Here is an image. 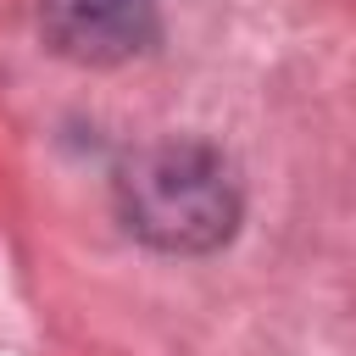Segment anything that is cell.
<instances>
[{
	"label": "cell",
	"mask_w": 356,
	"mask_h": 356,
	"mask_svg": "<svg viewBox=\"0 0 356 356\" xmlns=\"http://www.w3.org/2000/svg\"><path fill=\"white\" fill-rule=\"evenodd\" d=\"M44 33L72 61H122L156 39L150 0H44Z\"/></svg>",
	"instance_id": "7a4b0ae2"
},
{
	"label": "cell",
	"mask_w": 356,
	"mask_h": 356,
	"mask_svg": "<svg viewBox=\"0 0 356 356\" xmlns=\"http://www.w3.org/2000/svg\"><path fill=\"white\" fill-rule=\"evenodd\" d=\"M128 228L167 250H206L234 228V184L200 145H161L122 178Z\"/></svg>",
	"instance_id": "6da1fadb"
}]
</instances>
